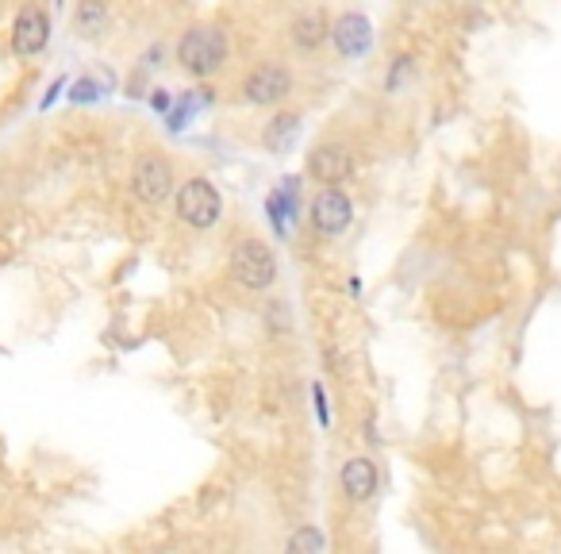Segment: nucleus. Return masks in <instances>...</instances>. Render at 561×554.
Returning a JSON list of instances; mask_svg holds the SVG:
<instances>
[{
	"mask_svg": "<svg viewBox=\"0 0 561 554\" xmlns=\"http://www.w3.org/2000/svg\"><path fill=\"white\" fill-rule=\"evenodd\" d=\"M173 58H177V66H181V70H185L189 77H196V81L220 74L223 66H227V58H231L227 31H223V27H216V24L189 27V31H181Z\"/></svg>",
	"mask_w": 561,
	"mask_h": 554,
	"instance_id": "obj_1",
	"label": "nucleus"
},
{
	"mask_svg": "<svg viewBox=\"0 0 561 554\" xmlns=\"http://www.w3.org/2000/svg\"><path fill=\"white\" fill-rule=\"evenodd\" d=\"M173 216L185 227H193V231H212L223 216L220 189L200 174L189 177V181H181V185L173 189Z\"/></svg>",
	"mask_w": 561,
	"mask_h": 554,
	"instance_id": "obj_2",
	"label": "nucleus"
},
{
	"mask_svg": "<svg viewBox=\"0 0 561 554\" xmlns=\"http://www.w3.org/2000/svg\"><path fill=\"white\" fill-rule=\"evenodd\" d=\"M227 270H231V277H235L243 289H250V293H266V289H273V281H277V258H273V251H269L262 239L246 235V239H239V243L231 247Z\"/></svg>",
	"mask_w": 561,
	"mask_h": 554,
	"instance_id": "obj_3",
	"label": "nucleus"
},
{
	"mask_svg": "<svg viewBox=\"0 0 561 554\" xmlns=\"http://www.w3.org/2000/svg\"><path fill=\"white\" fill-rule=\"evenodd\" d=\"M173 189H177V174H173L170 158L158 151L139 154V162L131 170V193H135V201L158 208V204L170 201Z\"/></svg>",
	"mask_w": 561,
	"mask_h": 554,
	"instance_id": "obj_4",
	"label": "nucleus"
},
{
	"mask_svg": "<svg viewBox=\"0 0 561 554\" xmlns=\"http://www.w3.org/2000/svg\"><path fill=\"white\" fill-rule=\"evenodd\" d=\"M308 220H312V227H316L319 235L339 239L342 231L354 224V201H350V193L339 189V185H323L316 197H312Z\"/></svg>",
	"mask_w": 561,
	"mask_h": 554,
	"instance_id": "obj_5",
	"label": "nucleus"
},
{
	"mask_svg": "<svg viewBox=\"0 0 561 554\" xmlns=\"http://www.w3.org/2000/svg\"><path fill=\"white\" fill-rule=\"evenodd\" d=\"M293 93V70L281 66V62H262L243 77V101L254 108H269V104H281Z\"/></svg>",
	"mask_w": 561,
	"mask_h": 554,
	"instance_id": "obj_6",
	"label": "nucleus"
},
{
	"mask_svg": "<svg viewBox=\"0 0 561 554\" xmlns=\"http://www.w3.org/2000/svg\"><path fill=\"white\" fill-rule=\"evenodd\" d=\"M304 170L319 185H342V181L354 177V154H350V147H342V143H319L308 154Z\"/></svg>",
	"mask_w": 561,
	"mask_h": 554,
	"instance_id": "obj_7",
	"label": "nucleus"
},
{
	"mask_svg": "<svg viewBox=\"0 0 561 554\" xmlns=\"http://www.w3.org/2000/svg\"><path fill=\"white\" fill-rule=\"evenodd\" d=\"M47 43H50L47 8L27 4L24 12L16 16V24H12V54H16V58H35V54L47 51Z\"/></svg>",
	"mask_w": 561,
	"mask_h": 554,
	"instance_id": "obj_8",
	"label": "nucleus"
},
{
	"mask_svg": "<svg viewBox=\"0 0 561 554\" xmlns=\"http://www.w3.org/2000/svg\"><path fill=\"white\" fill-rule=\"evenodd\" d=\"M331 43L339 58L354 62V58H366L369 47H373V24H369L362 12H346L331 24Z\"/></svg>",
	"mask_w": 561,
	"mask_h": 554,
	"instance_id": "obj_9",
	"label": "nucleus"
},
{
	"mask_svg": "<svg viewBox=\"0 0 561 554\" xmlns=\"http://www.w3.org/2000/svg\"><path fill=\"white\" fill-rule=\"evenodd\" d=\"M339 485H342V497H346L350 504H366V501H373V493H377V485H381V474H377V462H373V458H366V454H358V458L342 462Z\"/></svg>",
	"mask_w": 561,
	"mask_h": 554,
	"instance_id": "obj_10",
	"label": "nucleus"
},
{
	"mask_svg": "<svg viewBox=\"0 0 561 554\" xmlns=\"http://www.w3.org/2000/svg\"><path fill=\"white\" fill-rule=\"evenodd\" d=\"M289 39H293V47L300 54H316L327 39H331V20H327V12L323 8H308V12H300L289 27Z\"/></svg>",
	"mask_w": 561,
	"mask_h": 554,
	"instance_id": "obj_11",
	"label": "nucleus"
},
{
	"mask_svg": "<svg viewBox=\"0 0 561 554\" xmlns=\"http://www.w3.org/2000/svg\"><path fill=\"white\" fill-rule=\"evenodd\" d=\"M112 24V8L108 0H77L74 8V31L81 39H97Z\"/></svg>",
	"mask_w": 561,
	"mask_h": 554,
	"instance_id": "obj_12",
	"label": "nucleus"
},
{
	"mask_svg": "<svg viewBox=\"0 0 561 554\" xmlns=\"http://www.w3.org/2000/svg\"><path fill=\"white\" fill-rule=\"evenodd\" d=\"M296 135H300V112H277L262 131V147L269 154H289Z\"/></svg>",
	"mask_w": 561,
	"mask_h": 554,
	"instance_id": "obj_13",
	"label": "nucleus"
},
{
	"mask_svg": "<svg viewBox=\"0 0 561 554\" xmlns=\"http://www.w3.org/2000/svg\"><path fill=\"white\" fill-rule=\"evenodd\" d=\"M289 554H319V551H327V539H323V531L312 528V524H304L300 531H293L289 535Z\"/></svg>",
	"mask_w": 561,
	"mask_h": 554,
	"instance_id": "obj_14",
	"label": "nucleus"
},
{
	"mask_svg": "<svg viewBox=\"0 0 561 554\" xmlns=\"http://www.w3.org/2000/svg\"><path fill=\"white\" fill-rule=\"evenodd\" d=\"M97 97H100V81H93V77H81L74 85V93H70L74 104H93Z\"/></svg>",
	"mask_w": 561,
	"mask_h": 554,
	"instance_id": "obj_15",
	"label": "nucleus"
},
{
	"mask_svg": "<svg viewBox=\"0 0 561 554\" xmlns=\"http://www.w3.org/2000/svg\"><path fill=\"white\" fill-rule=\"evenodd\" d=\"M408 66H412V58H404V54H400V58H392L389 81H385V89H389V93H396V85H400V77L408 74Z\"/></svg>",
	"mask_w": 561,
	"mask_h": 554,
	"instance_id": "obj_16",
	"label": "nucleus"
},
{
	"mask_svg": "<svg viewBox=\"0 0 561 554\" xmlns=\"http://www.w3.org/2000/svg\"><path fill=\"white\" fill-rule=\"evenodd\" d=\"M150 108H154V112H170L173 108L170 89H150Z\"/></svg>",
	"mask_w": 561,
	"mask_h": 554,
	"instance_id": "obj_17",
	"label": "nucleus"
},
{
	"mask_svg": "<svg viewBox=\"0 0 561 554\" xmlns=\"http://www.w3.org/2000/svg\"><path fill=\"white\" fill-rule=\"evenodd\" d=\"M316 408H319V424L327 428V397H323V385H316Z\"/></svg>",
	"mask_w": 561,
	"mask_h": 554,
	"instance_id": "obj_18",
	"label": "nucleus"
},
{
	"mask_svg": "<svg viewBox=\"0 0 561 554\" xmlns=\"http://www.w3.org/2000/svg\"><path fill=\"white\" fill-rule=\"evenodd\" d=\"M62 85H66V81H62V77H58V81H54V85H50V89H47V97H43V108H50V104H54V97H58V93H62Z\"/></svg>",
	"mask_w": 561,
	"mask_h": 554,
	"instance_id": "obj_19",
	"label": "nucleus"
}]
</instances>
